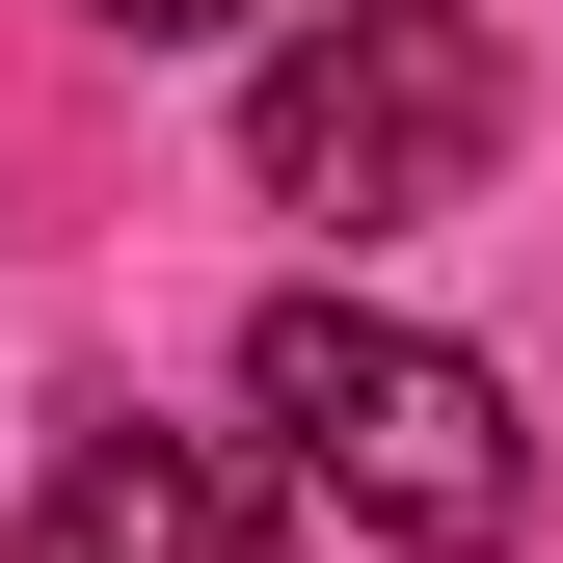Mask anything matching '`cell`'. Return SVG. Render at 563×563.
Wrapping results in <instances>:
<instances>
[{
	"instance_id": "3957f363",
	"label": "cell",
	"mask_w": 563,
	"mask_h": 563,
	"mask_svg": "<svg viewBox=\"0 0 563 563\" xmlns=\"http://www.w3.org/2000/svg\"><path fill=\"white\" fill-rule=\"evenodd\" d=\"M27 563H296V510H268V456L242 430H54V483H27Z\"/></svg>"
},
{
	"instance_id": "7a4b0ae2",
	"label": "cell",
	"mask_w": 563,
	"mask_h": 563,
	"mask_svg": "<svg viewBox=\"0 0 563 563\" xmlns=\"http://www.w3.org/2000/svg\"><path fill=\"white\" fill-rule=\"evenodd\" d=\"M242 162H268V216H349V242L456 216V188L510 162V27H483V0H322L242 81Z\"/></svg>"
},
{
	"instance_id": "6da1fadb",
	"label": "cell",
	"mask_w": 563,
	"mask_h": 563,
	"mask_svg": "<svg viewBox=\"0 0 563 563\" xmlns=\"http://www.w3.org/2000/svg\"><path fill=\"white\" fill-rule=\"evenodd\" d=\"M242 430L296 456L349 537H430V563L537 537V402L483 376L456 322H402V296H268L242 322Z\"/></svg>"
},
{
	"instance_id": "277c9868",
	"label": "cell",
	"mask_w": 563,
	"mask_h": 563,
	"mask_svg": "<svg viewBox=\"0 0 563 563\" xmlns=\"http://www.w3.org/2000/svg\"><path fill=\"white\" fill-rule=\"evenodd\" d=\"M81 27H134V54H216V27H242V0H81Z\"/></svg>"
}]
</instances>
